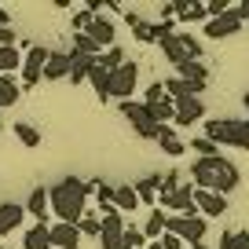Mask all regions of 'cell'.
<instances>
[{"label":"cell","instance_id":"obj_16","mask_svg":"<svg viewBox=\"0 0 249 249\" xmlns=\"http://www.w3.org/2000/svg\"><path fill=\"white\" fill-rule=\"evenodd\" d=\"M70 77V52H52L44 62V81H62Z\"/></svg>","mask_w":249,"mask_h":249},{"label":"cell","instance_id":"obj_25","mask_svg":"<svg viewBox=\"0 0 249 249\" xmlns=\"http://www.w3.org/2000/svg\"><path fill=\"white\" fill-rule=\"evenodd\" d=\"M15 70H22V52H18L15 44L0 48V77H11Z\"/></svg>","mask_w":249,"mask_h":249},{"label":"cell","instance_id":"obj_26","mask_svg":"<svg viewBox=\"0 0 249 249\" xmlns=\"http://www.w3.org/2000/svg\"><path fill=\"white\" fill-rule=\"evenodd\" d=\"M165 224H169V213H161V209H154L147 216V224H143V234H147V242H158L165 234Z\"/></svg>","mask_w":249,"mask_h":249},{"label":"cell","instance_id":"obj_18","mask_svg":"<svg viewBox=\"0 0 249 249\" xmlns=\"http://www.w3.org/2000/svg\"><path fill=\"white\" fill-rule=\"evenodd\" d=\"M158 147H161L169 158H179V154H187V143L176 136V128H172V124H161V128H158Z\"/></svg>","mask_w":249,"mask_h":249},{"label":"cell","instance_id":"obj_53","mask_svg":"<svg viewBox=\"0 0 249 249\" xmlns=\"http://www.w3.org/2000/svg\"><path fill=\"white\" fill-rule=\"evenodd\" d=\"M147 249H161V242H150V246H147Z\"/></svg>","mask_w":249,"mask_h":249},{"label":"cell","instance_id":"obj_3","mask_svg":"<svg viewBox=\"0 0 249 249\" xmlns=\"http://www.w3.org/2000/svg\"><path fill=\"white\" fill-rule=\"evenodd\" d=\"M205 140H213L220 147H238V150H249V117L246 121H234V117H213V121L202 124Z\"/></svg>","mask_w":249,"mask_h":249},{"label":"cell","instance_id":"obj_24","mask_svg":"<svg viewBox=\"0 0 249 249\" xmlns=\"http://www.w3.org/2000/svg\"><path fill=\"white\" fill-rule=\"evenodd\" d=\"M92 66H95V59H88V55H73V52H70V77H66V81H73V85L88 81Z\"/></svg>","mask_w":249,"mask_h":249},{"label":"cell","instance_id":"obj_14","mask_svg":"<svg viewBox=\"0 0 249 249\" xmlns=\"http://www.w3.org/2000/svg\"><path fill=\"white\" fill-rule=\"evenodd\" d=\"M81 227L77 224H52V246L59 249H81Z\"/></svg>","mask_w":249,"mask_h":249},{"label":"cell","instance_id":"obj_4","mask_svg":"<svg viewBox=\"0 0 249 249\" xmlns=\"http://www.w3.org/2000/svg\"><path fill=\"white\" fill-rule=\"evenodd\" d=\"M117 107H121V117L132 124V132H136V136H143V140H158V128H161V124L154 121V114H150L143 103L128 99V103H117Z\"/></svg>","mask_w":249,"mask_h":249},{"label":"cell","instance_id":"obj_40","mask_svg":"<svg viewBox=\"0 0 249 249\" xmlns=\"http://www.w3.org/2000/svg\"><path fill=\"white\" fill-rule=\"evenodd\" d=\"M92 11L88 8H81V11H73V33H88V26H92Z\"/></svg>","mask_w":249,"mask_h":249},{"label":"cell","instance_id":"obj_2","mask_svg":"<svg viewBox=\"0 0 249 249\" xmlns=\"http://www.w3.org/2000/svg\"><path fill=\"white\" fill-rule=\"evenodd\" d=\"M191 176H195V187H198V191H213V195H224V198L242 183L238 165L227 161L224 154H216V158H198L195 169H191Z\"/></svg>","mask_w":249,"mask_h":249},{"label":"cell","instance_id":"obj_54","mask_svg":"<svg viewBox=\"0 0 249 249\" xmlns=\"http://www.w3.org/2000/svg\"><path fill=\"white\" fill-rule=\"evenodd\" d=\"M0 124H4V121H0Z\"/></svg>","mask_w":249,"mask_h":249},{"label":"cell","instance_id":"obj_17","mask_svg":"<svg viewBox=\"0 0 249 249\" xmlns=\"http://www.w3.org/2000/svg\"><path fill=\"white\" fill-rule=\"evenodd\" d=\"M22 220H26V205H18V202H4L0 205V234H11Z\"/></svg>","mask_w":249,"mask_h":249},{"label":"cell","instance_id":"obj_43","mask_svg":"<svg viewBox=\"0 0 249 249\" xmlns=\"http://www.w3.org/2000/svg\"><path fill=\"white\" fill-rule=\"evenodd\" d=\"M99 249H132L124 238H99Z\"/></svg>","mask_w":249,"mask_h":249},{"label":"cell","instance_id":"obj_38","mask_svg":"<svg viewBox=\"0 0 249 249\" xmlns=\"http://www.w3.org/2000/svg\"><path fill=\"white\" fill-rule=\"evenodd\" d=\"M161 99H169V92H165V81H154V85L147 88V95H143V103H147V107H154V103H161Z\"/></svg>","mask_w":249,"mask_h":249},{"label":"cell","instance_id":"obj_42","mask_svg":"<svg viewBox=\"0 0 249 249\" xmlns=\"http://www.w3.org/2000/svg\"><path fill=\"white\" fill-rule=\"evenodd\" d=\"M158 242H161V249H187V242H183V238H176L172 231H165Z\"/></svg>","mask_w":249,"mask_h":249},{"label":"cell","instance_id":"obj_13","mask_svg":"<svg viewBox=\"0 0 249 249\" xmlns=\"http://www.w3.org/2000/svg\"><path fill=\"white\" fill-rule=\"evenodd\" d=\"M195 205H198V216H224L227 213V198L224 195L198 191V187H195Z\"/></svg>","mask_w":249,"mask_h":249},{"label":"cell","instance_id":"obj_6","mask_svg":"<svg viewBox=\"0 0 249 249\" xmlns=\"http://www.w3.org/2000/svg\"><path fill=\"white\" fill-rule=\"evenodd\" d=\"M165 231H172L176 238H183L187 246H195V242H205L209 224H205V216H169Z\"/></svg>","mask_w":249,"mask_h":249},{"label":"cell","instance_id":"obj_23","mask_svg":"<svg viewBox=\"0 0 249 249\" xmlns=\"http://www.w3.org/2000/svg\"><path fill=\"white\" fill-rule=\"evenodd\" d=\"M176 18H179V22H209V11H205V4L176 0Z\"/></svg>","mask_w":249,"mask_h":249},{"label":"cell","instance_id":"obj_49","mask_svg":"<svg viewBox=\"0 0 249 249\" xmlns=\"http://www.w3.org/2000/svg\"><path fill=\"white\" fill-rule=\"evenodd\" d=\"M161 18H165V22L176 18V0H172V4H161Z\"/></svg>","mask_w":249,"mask_h":249},{"label":"cell","instance_id":"obj_36","mask_svg":"<svg viewBox=\"0 0 249 249\" xmlns=\"http://www.w3.org/2000/svg\"><path fill=\"white\" fill-rule=\"evenodd\" d=\"M191 150H195V154H202V158H216V154H220V147H216L213 140H205V136L191 140Z\"/></svg>","mask_w":249,"mask_h":249},{"label":"cell","instance_id":"obj_51","mask_svg":"<svg viewBox=\"0 0 249 249\" xmlns=\"http://www.w3.org/2000/svg\"><path fill=\"white\" fill-rule=\"evenodd\" d=\"M187 249H213L209 242H195V246H187Z\"/></svg>","mask_w":249,"mask_h":249},{"label":"cell","instance_id":"obj_30","mask_svg":"<svg viewBox=\"0 0 249 249\" xmlns=\"http://www.w3.org/2000/svg\"><path fill=\"white\" fill-rule=\"evenodd\" d=\"M128 30H132V37L140 40V44H154V26H150L147 18H140V15H128Z\"/></svg>","mask_w":249,"mask_h":249},{"label":"cell","instance_id":"obj_47","mask_svg":"<svg viewBox=\"0 0 249 249\" xmlns=\"http://www.w3.org/2000/svg\"><path fill=\"white\" fill-rule=\"evenodd\" d=\"M234 15H238L242 22H249V0H242V4H234Z\"/></svg>","mask_w":249,"mask_h":249},{"label":"cell","instance_id":"obj_39","mask_svg":"<svg viewBox=\"0 0 249 249\" xmlns=\"http://www.w3.org/2000/svg\"><path fill=\"white\" fill-rule=\"evenodd\" d=\"M114 183H107V179H99V187H95V198H99V209L103 205H114Z\"/></svg>","mask_w":249,"mask_h":249},{"label":"cell","instance_id":"obj_29","mask_svg":"<svg viewBox=\"0 0 249 249\" xmlns=\"http://www.w3.org/2000/svg\"><path fill=\"white\" fill-rule=\"evenodd\" d=\"M88 81H92V88H95V95H99V99H110V70H103L99 59H95V66H92V73H88Z\"/></svg>","mask_w":249,"mask_h":249},{"label":"cell","instance_id":"obj_28","mask_svg":"<svg viewBox=\"0 0 249 249\" xmlns=\"http://www.w3.org/2000/svg\"><path fill=\"white\" fill-rule=\"evenodd\" d=\"M158 44H161V52L169 55V62H172V66H179V62L187 59L183 44H179V33H169V37H161V40H158Z\"/></svg>","mask_w":249,"mask_h":249},{"label":"cell","instance_id":"obj_21","mask_svg":"<svg viewBox=\"0 0 249 249\" xmlns=\"http://www.w3.org/2000/svg\"><path fill=\"white\" fill-rule=\"evenodd\" d=\"M136 195H140V205H150L158 198V191H161V176L158 172H150V176H143V179H136Z\"/></svg>","mask_w":249,"mask_h":249},{"label":"cell","instance_id":"obj_27","mask_svg":"<svg viewBox=\"0 0 249 249\" xmlns=\"http://www.w3.org/2000/svg\"><path fill=\"white\" fill-rule=\"evenodd\" d=\"M18 99H22V88L15 85V77H0V110L15 107Z\"/></svg>","mask_w":249,"mask_h":249},{"label":"cell","instance_id":"obj_20","mask_svg":"<svg viewBox=\"0 0 249 249\" xmlns=\"http://www.w3.org/2000/svg\"><path fill=\"white\" fill-rule=\"evenodd\" d=\"M22 249H52V224H33L22 238Z\"/></svg>","mask_w":249,"mask_h":249},{"label":"cell","instance_id":"obj_48","mask_svg":"<svg viewBox=\"0 0 249 249\" xmlns=\"http://www.w3.org/2000/svg\"><path fill=\"white\" fill-rule=\"evenodd\" d=\"M220 249H234V231H224V234H220Z\"/></svg>","mask_w":249,"mask_h":249},{"label":"cell","instance_id":"obj_46","mask_svg":"<svg viewBox=\"0 0 249 249\" xmlns=\"http://www.w3.org/2000/svg\"><path fill=\"white\" fill-rule=\"evenodd\" d=\"M234 249H249V231H234Z\"/></svg>","mask_w":249,"mask_h":249},{"label":"cell","instance_id":"obj_22","mask_svg":"<svg viewBox=\"0 0 249 249\" xmlns=\"http://www.w3.org/2000/svg\"><path fill=\"white\" fill-rule=\"evenodd\" d=\"M176 77H183V81H198V85H209V70H205L198 59H183L176 66Z\"/></svg>","mask_w":249,"mask_h":249},{"label":"cell","instance_id":"obj_12","mask_svg":"<svg viewBox=\"0 0 249 249\" xmlns=\"http://www.w3.org/2000/svg\"><path fill=\"white\" fill-rule=\"evenodd\" d=\"M88 37L95 40V44L107 52V48H114V40H117V26H114V18H103V15H95L92 18V26H88Z\"/></svg>","mask_w":249,"mask_h":249},{"label":"cell","instance_id":"obj_8","mask_svg":"<svg viewBox=\"0 0 249 249\" xmlns=\"http://www.w3.org/2000/svg\"><path fill=\"white\" fill-rule=\"evenodd\" d=\"M161 205L179 216H198V205H195V183H179L172 195H161Z\"/></svg>","mask_w":249,"mask_h":249},{"label":"cell","instance_id":"obj_35","mask_svg":"<svg viewBox=\"0 0 249 249\" xmlns=\"http://www.w3.org/2000/svg\"><path fill=\"white\" fill-rule=\"evenodd\" d=\"M179 44H183L187 59H198V62H202V40H198V37H191V33H179Z\"/></svg>","mask_w":249,"mask_h":249},{"label":"cell","instance_id":"obj_1","mask_svg":"<svg viewBox=\"0 0 249 249\" xmlns=\"http://www.w3.org/2000/svg\"><path fill=\"white\" fill-rule=\"evenodd\" d=\"M95 187H99V179H77V176H66V179H59V183L48 191L52 195V213L59 216V224H77L81 216H85V202H88V195H92Z\"/></svg>","mask_w":249,"mask_h":249},{"label":"cell","instance_id":"obj_31","mask_svg":"<svg viewBox=\"0 0 249 249\" xmlns=\"http://www.w3.org/2000/svg\"><path fill=\"white\" fill-rule=\"evenodd\" d=\"M11 128H15V140L22 143V147H30V150H33V147H40V132L33 128L30 121H15Z\"/></svg>","mask_w":249,"mask_h":249},{"label":"cell","instance_id":"obj_19","mask_svg":"<svg viewBox=\"0 0 249 249\" xmlns=\"http://www.w3.org/2000/svg\"><path fill=\"white\" fill-rule=\"evenodd\" d=\"M114 209L121 213H136L140 209V195H136V187L132 183H117V191H114Z\"/></svg>","mask_w":249,"mask_h":249},{"label":"cell","instance_id":"obj_44","mask_svg":"<svg viewBox=\"0 0 249 249\" xmlns=\"http://www.w3.org/2000/svg\"><path fill=\"white\" fill-rule=\"evenodd\" d=\"M15 44V30L11 26H0V48H11Z\"/></svg>","mask_w":249,"mask_h":249},{"label":"cell","instance_id":"obj_7","mask_svg":"<svg viewBox=\"0 0 249 249\" xmlns=\"http://www.w3.org/2000/svg\"><path fill=\"white\" fill-rule=\"evenodd\" d=\"M48 55H52V52H48V48H40V44L26 48V55H22V70H18V77H22V88H37V85H40Z\"/></svg>","mask_w":249,"mask_h":249},{"label":"cell","instance_id":"obj_34","mask_svg":"<svg viewBox=\"0 0 249 249\" xmlns=\"http://www.w3.org/2000/svg\"><path fill=\"white\" fill-rule=\"evenodd\" d=\"M77 227H81V234H92V238H99V234H103V220L95 216V213H85V216L77 220Z\"/></svg>","mask_w":249,"mask_h":249},{"label":"cell","instance_id":"obj_10","mask_svg":"<svg viewBox=\"0 0 249 249\" xmlns=\"http://www.w3.org/2000/svg\"><path fill=\"white\" fill-rule=\"evenodd\" d=\"M242 18L234 15V8L231 11H224V15L220 18H209V22H205V37H213V40H224V37H234V33L242 30Z\"/></svg>","mask_w":249,"mask_h":249},{"label":"cell","instance_id":"obj_5","mask_svg":"<svg viewBox=\"0 0 249 249\" xmlns=\"http://www.w3.org/2000/svg\"><path fill=\"white\" fill-rule=\"evenodd\" d=\"M136 85H140V62H124L110 73V95L117 103H128L136 95Z\"/></svg>","mask_w":249,"mask_h":249},{"label":"cell","instance_id":"obj_52","mask_svg":"<svg viewBox=\"0 0 249 249\" xmlns=\"http://www.w3.org/2000/svg\"><path fill=\"white\" fill-rule=\"evenodd\" d=\"M242 107H246V114H249V92H246V95H242Z\"/></svg>","mask_w":249,"mask_h":249},{"label":"cell","instance_id":"obj_45","mask_svg":"<svg viewBox=\"0 0 249 249\" xmlns=\"http://www.w3.org/2000/svg\"><path fill=\"white\" fill-rule=\"evenodd\" d=\"M169 33H176V30H172V22H158V26H154V44H158L161 37H169Z\"/></svg>","mask_w":249,"mask_h":249},{"label":"cell","instance_id":"obj_32","mask_svg":"<svg viewBox=\"0 0 249 249\" xmlns=\"http://www.w3.org/2000/svg\"><path fill=\"white\" fill-rule=\"evenodd\" d=\"M73 55H88V59H99L103 55V48L95 44L88 33H73Z\"/></svg>","mask_w":249,"mask_h":249},{"label":"cell","instance_id":"obj_50","mask_svg":"<svg viewBox=\"0 0 249 249\" xmlns=\"http://www.w3.org/2000/svg\"><path fill=\"white\" fill-rule=\"evenodd\" d=\"M8 22H11V15H8V8L0 4V26H8Z\"/></svg>","mask_w":249,"mask_h":249},{"label":"cell","instance_id":"obj_11","mask_svg":"<svg viewBox=\"0 0 249 249\" xmlns=\"http://www.w3.org/2000/svg\"><path fill=\"white\" fill-rule=\"evenodd\" d=\"M26 216H33L37 224H48L52 216V195H48V187H33L30 198H26Z\"/></svg>","mask_w":249,"mask_h":249},{"label":"cell","instance_id":"obj_9","mask_svg":"<svg viewBox=\"0 0 249 249\" xmlns=\"http://www.w3.org/2000/svg\"><path fill=\"white\" fill-rule=\"evenodd\" d=\"M176 103V121H172V128H187V124H195V121H202L205 117V103H202V95H179V99H172Z\"/></svg>","mask_w":249,"mask_h":249},{"label":"cell","instance_id":"obj_33","mask_svg":"<svg viewBox=\"0 0 249 249\" xmlns=\"http://www.w3.org/2000/svg\"><path fill=\"white\" fill-rule=\"evenodd\" d=\"M124 62H128V59H124V52H121V48H107V52H103L99 55V66H103V70H110V73H114L117 70V66H124Z\"/></svg>","mask_w":249,"mask_h":249},{"label":"cell","instance_id":"obj_15","mask_svg":"<svg viewBox=\"0 0 249 249\" xmlns=\"http://www.w3.org/2000/svg\"><path fill=\"white\" fill-rule=\"evenodd\" d=\"M99 220H103V234H99V238H121L124 227H128V224H124V216L114 209V205H103V209H99Z\"/></svg>","mask_w":249,"mask_h":249},{"label":"cell","instance_id":"obj_41","mask_svg":"<svg viewBox=\"0 0 249 249\" xmlns=\"http://www.w3.org/2000/svg\"><path fill=\"white\" fill-rule=\"evenodd\" d=\"M176 187H179V172L172 169V172H165V176H161V191H158V195H172Z\"/></svg>","mask_w":249,"mask_h":249},{"label":"cell","instance_id":"obj_37","mask_svg":"<svg viewBox=\"0 0 249 249\" xmlns=\"http://www.w3.org/2000/svg\"><path fill=\"white\" fill-rule=\"evenodd\" d=\"M121 238L128 242L132 249H140V246H150V242H147V234H143V227H132V224L124 227V234H121Z\"/></svg>","mask_w":249,"mask_h":249}]
</instances>
